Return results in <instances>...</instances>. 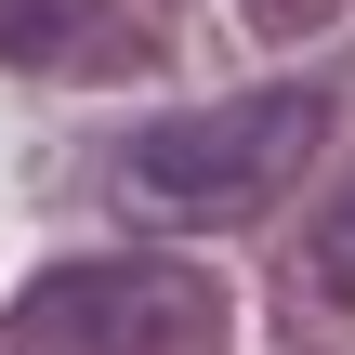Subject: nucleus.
I'll use <instances>...</instances> for the list:
<instances>
[{"label": "nucleus", "instance_id": "obj_3", "mask_svg": "<svg viewBox=\"0 0 355 355\" xmlns=\"http://www.w3.org/2000/svg\"><path fill=\"white\" fill-rule=\"evenodd\" d=\"M92 40V0H0V66H79Z\"/></svg>", "mask_w": 355, "mask_h": 355}, {"label": "nucleus", "instance_id": "obj_2", "mask_svg": "<svg viewBox=\"0 0 355 355\" xmlns=\"http://www.w3.org/2000/svg\"><path fill=\"white\" fill-rule=\"evenodd\" d=\"M211 277L198 263H158V250H105V263H66L13 303L0 355H184L211 329Z\"/></svg>", "mask_w": 355, "mask_h": 355}, {"label": "nucleus", "instance_id": "obj_4", "mask_svg": "<svg viewBox=\"0 0 355 355\" xmlns=\"http://www.w3.org/2000/svg\"><path fill=\"white\" fill-rule=\"evenodd\" d=\"M303 263H316V290H329V303H355V184L316 211V250H303Z\"/></svg>", "mask_w": 355, "mask_h": 355}, {"label": "nucleus", "instance_id": "obj_1", "mask_svg": "<svg viewBox=\"0 0 355 355\" xmlns=\"http://www.w3.org/2000/svg\"><path fill=\"white\" fill-rule=\"evenodd\" d=\"M316 132H329V105L316 92H237V105H198V119H158V132H132V198L158 211V224H250L303 158H316Z\"/></svg>", "mask_w": 355, "mask_h": 355}]
</instances>
